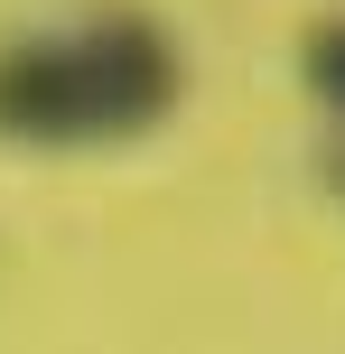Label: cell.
<instances>
[{
	"label": "cell",
	"mask_w": 345,
	"mask_h": 354,
	"mask_svg": "<svg viewBox=\"0 0 345 354\" xmlns=\"http://www.w3.org/2000/svg\"><path fill=\"white\" fill-rule=\"evenodd\" d=\"M299 75H308V93L345 122V19H327V28L308 37V56H299Z\"/></svg>",
	"instance_id": "7a4b0ae2"
},
{
	"label": "cell",
	"mask_w": 345,
	"mask_h": 354,
	"mask_svg": "<svg viewBox=\"0 0 345 354\" xmlns=\"http://www.w3.org/2000/svg\"><path fill=\"white\" fill-rule=\"evenodd\" d=\"M327 187H336V205H345V149H336V159H327Z\"/></svg>",
	"instance_id": "3957f363"
},
{
	"label": "cell",
	"mask_w": 345,
	"mask_h": 354,
	"mask_svg": "<svg viewBox=\"0 0 345 354\" xmlns=\"http://www.w3.org/2000/svg\"><path fill=\"white\" fill-rule=\"evenodd\" d=\"M187 66L149 10H103L66 37L0 47V140L28 149H122L178 112Z\"/></svg>",
	"instance_id": "6da1fadb"
}]
</instances>
